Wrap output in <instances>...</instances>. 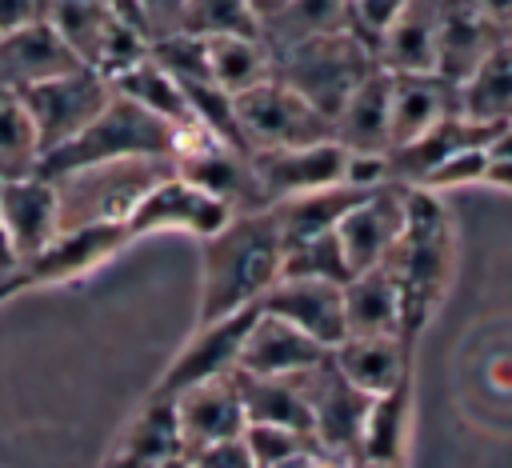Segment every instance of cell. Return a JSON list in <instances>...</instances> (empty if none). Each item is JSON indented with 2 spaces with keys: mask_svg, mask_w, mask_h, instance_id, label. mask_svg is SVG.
Instances as JSON below:
<instances>
[{
  "mask_svg": "<svg viewBox=\"0 0 512 468\" xmlns=\"http://www.w3.org/2000/svg\"><path fill=\"white\" fill-rule=\"evenodd\" d=\"M284 240L272 208L236 212L216 236L204 240L200 272V324L256 308V300L280 280Z\"/></svg>",
  "mask_w": 512,
  "mask_h": 468,
  "instance_id": "6da1fadb",
  "label": "cell"
},
{
  "mask_svg": "<svg viewBox=\"0 0 512 468\" xmlns=\"http://www.w3.org/2000/svg\"><path fill=\"white\" fill-rule=\"evenodd\" d=\"M380 268H388L400 292V336L412 344V336L428 324L452 268L448 216L436 192L404 184V232Z\"/></svg>",
  "mask_w": 512,
  "mask_h": 468,
  "instance_id": "7a4b0ae2",
  "label": "cell"
},
{
  "mask_svg": "<svg viewBox=\"0 0 512 468\" xmlns=\"http://www.w3.org/2000/svg\"><path fill=\"white\" fill-rule=\"evenodd\" d=\"M184 132L112 92V100L72 140H64L60 148H48L40 156L36 176L60 180L68 172H80L92 164H112V160H176Z\"/></svg>",
  "mask_w": 512,
  "mask_h": 468,
  "instance_id": "3957f363",
  "label": "cell"
},
{
  "mask_svg": "<svg viewBox=\"0 0 512 468\" xmlns=\"http://www.w3.org/2000/svg\"><path fill=\"white\" fill-rule=\"evenodd\" d=\"M376 68V52L348 28L312 36L280 56H272V76L304 96L320 116H336L352 88Z\"/></svg>",
  "mask_w": 512,
  "mask_h": 468,
  "instance_id": "277c9868",
  "label": "cell"
},
{
  "mask_svg": "<svg viewBox=\"0 0 512 468\" xmlns=\"http://www.w3.org/2000/svg\"><path fill=\"white\" fill-rule=\"evenodd\" d=\"M168 172H176L172 160H112L52 180L60 200V232L80 224L124 220L132 204Z\"/></svg>",
  "mask_w": 512,
  "mask_h": 468,
  "instance_id": "5b68a950",
  "label": "cell"
},
{
  "mask_svg": "<svg viewBox=\"0 0 512 468\" xmlns=\"http://www.w3.org/2000/svg\"><path fill=\"white\" fill-rule=\"evenodd\" d=\"M236 124L244 136V148H300L332 140V120L320 116L304 96H296L284 80L268 76L256 88L232 96Z\"/></svg>",
  "mask_w": 512,
  "mask_h": 468,
  "instance_id": "8992f818",
  "label": "cell"
},
{
  "mask_svg": "<svg viewBox=\"0 0 512 468\" xmlns=\"http://www.w3.org/2000/svg\"><path fill=\"white\" fill-rule=\"evenodd\" d=\"M24 100V112L36 128V140H40V156L48 148H60L64 140H72L108 100H112V84L92 72V68H68L52 80H40L32 88L20 92Z\"/></svg>",
  "mask_w": 512,
  "mask_h": 468,
  "instance_id": "52a82bcc",
  "label": "cell"
},
{
  "mask_svg": "<svg viewBox=\"0 0 512 468\" xmlns=\"http://www.w3.org/2000/svg\"><path fill=\"white\" fill-rule=\"evenodd\" d=\"M296 384L304 392L308 404V420H312V440L324 456L352 464L356 448H360V432H364V416L372 396H364L360 388H352L332 364L328 356L320 364H312L308 372H296Z\"/></svg>",
  "mask_w": 512,
  "mask_h": 468,
  "instance_id": "ba28073f",
  "label": "cell"
},
{
  "mask_svg": "<svg viewBox=\"0 0 512 468\" xmlns=\"http://www.w3.org/2000/svg\"><path fill=\"white\" fill-rule=\"evenodd\" d=\"M172 168L188 184L216 196L232 216L268 208V200L260 192V180H256V168H252V156L244 148H228V144L208 140L200 128H188L180 136V152H176Z\"/></svg>",
  "mask_w": 512,
  "mask_h": 468,
  "instance_id": "9c48e42d",
  "label": "cell"
},
{
  "mask_svg": "<svg viewBox=\"0 0 512 468\" xmlns=\"http://www.w3.org/2000/svg\"><path fill=\"white\" fill-rule=\"evenodd\" d=\"M228 220H232V212H228L216 196H208L204 188H196V184H188L184 176L168 172V176H160V180L132 204V212L124 216V232H128V240H132V236L180 228V232H192V236L208 240V236H216Z\"/></svg>",
  "mask_w": 512,
  "mask_h": 468,
  "instance_id": "30bf717a",
  "label": "cell"
},
{
  "mask_svg": "<svg viewBox=\"0 0 512 468\" xmlns=\"http://www.w3.org/2000/svg\"><path fill=\"white\" fill-rule=\"evenodd\" d=\"M248 156H252V168H256L268 208L288 196L344 184V172H348V152L336 140L300 144V148H256Z\"/></svg>",
  "mask_w": 512,
  "mask_h": 468,
  "instance_id": "8fae6325",
  "label": "cell"
},
{
  "mask_svg": "<svg viewBox=\"0 0 512 468\" xmlns=\"http://www.w3.org/2000/svg\"><path fill=\"white\" fill-rule=\"evenodd\" d=\"M332 232H336V244L352 272L380 268L404 232V184H380V188L364 192L336 220Z\"/></svg>",
  "mask_w": 512,
  "mask_h": 468,
  "instance_id": "7c38bea8",
  "label": "cell"
},
{
  "mask_svg": "<svg viewBox=\"0 0 512 468\" xmlns=\"http://www.w3.org/2000/svg\"><path fill=\"white\" fill-rule=\"evenodd\" d=\"M252 316H256V308H244V312H232V316H224V320L200 324V332H196V336L188 340V348L168 364V372L160 376V384H156L152 396H164V400H168V396H176V392H184V388H192V384L232 376Z\"/></svg>",
  "mask_w": 512,
  "mask_h": 468,
  "instance_id": "4fadbf2b",
  "label": "cell"
},
{
  "mask_svg": "<svg viewBox=\"0 0 512 468\" xmlns=\"http://www.w3.org/2000/svg\"><path fill=\"white\" fill-rule=\"evenodd\" d=\"M120 244H128L124 220H108V224H80V228H64L40 256H32L28 264H20L8 280H0V296L24 284H44V280H72L80 272H88L92 264H100L104 256H112Z\"/></svg>",
  "mask_w": 512,
  "mask_h": 468,
  "instance_id": "5bb4252c",
  "label": "cell"
},
{
  "mask_svg": "<svg viewBox=\"0 0 512 468\" xmlns=\"http://www.w3.org/2000/svg\"><path fill=\"white\" fill-rule=\"evenodd\" d=\"M168 400H172V416H176V428H180L184 456L196 452V448L220 444V440H236L248 428L232 376L192 384V388H184Z\"/></svg>",
  "mask_w": 512,
  "mask_h": 468,
  "instance_id": "9a60e30c",
  "label": "cell"
},
{
  "mask_svg": "<svg viewBox=\"0 0 512 468\" xmlns=\"http://www.w3.org/2000/svg\"><path fill=\"white\" fill-rule=\"evenodd\" d=\"M332 140L352 156H388L392 148V72L380 64L352 88L332 116Z\"/></svg>",
  "mask_w": 512,
  "mask_h": 468,
  "instance_id": "2e32d148",
  "label": "cell"
},
{
  "mask_svg": "<svg viewBox=\"0 0 512 468\" xmlns=\"http://www.w3.org/2000/svg\"><path fill=\"white\" fill-rule=\"evenodd\" d=\"M256 308L264 316H276L292 324L296 332L312 336L316 344L332 348L344 340V308H340V284L324 280H276Z\"/></svg>",
  "mask_w": 512,
  "mask_h": 468,
  "instance_id": "e0dca14e",
  "label": "cell"
},
{
  "mask_svg": "<svg viewBox=\"0 0 512 468\" xmlns=\"http://www.w3.org/2000/svg\"><path fill=\"white\" fill-rule=\"evenodd\" d=\"M0 220L16 244L20 264L40 256L56 236H60V200L56 184L44 176H20L0 184Z\"/></svg>",
  "mask_w": 512,
  "mask_h": 468,
  "instance_id": "ac0fdd59",
  "label": "cell"
},
{
  "mask_svg": "<svg viewBox=\"0 0 512 468\" xmlns=\"http://www.w3.org/2000/svg\"><path fill=\"white\" fill-rule=\"evenodd\" d=\"M324 356H328L324 344H316L312 336H304L292 324H284L276 316H264L256 308V316L248 324V336L240 344L236 372H248V376H296V372H308L312 364H320Z\"/></svg>",
  "mask_w": 512,
  "mask_h": 468,
  "instance_id": "d6986e66",
  "label": "cell"
},
{
  "mask_svg": "<svg viewBox=\"0 0 512 468\" xmlns=\"http://www.w3.org/2000/svg\"><path fill=\"white\" fill-rule=\"evenodd\" d=\"M328 364L364 396H384L408 384V340L404 336H344L328 348Z\"/></svg>",
  "mask_w": 512,
  "mask_h": 468,
  "instance_id": "ffe728a7",
  "label": "cell"
},
{
  "mask_svg": "<svg viewBox=\"0 0 512 468\" xmlns=\"http://www.w3.org/2000/svg\"><path fill=\"white\" fill-rule=\"evenodd\" d=\"M68 68H80V60L68 52V44L56 36V28L44 16L0 36V84L12 92H24L40 80H52Z\"/></svg>",
  "mask_w": 512,
  "mask_h": 468,
  "instance_id": "44dd1931",
  "label": "cell"
},
{
  "mask_svg": "<svg viewBox=\"0 0 512 468\" xmlns=\"http://www.w3.org/2000/svg\"><path fill=\"white\" fill-rule=\"evenodd\" d=\"M508 32L492 24L472 0H444L440 8V40H436V72L460 84Z\"/></svg>",
  "mask_w": 512,
  "mask_h": 468,
  "instance_id": "7402d4cb",
  "label": "cell"
},
{
  "mask_svg": "<svg viewBox=\"0 0 512 468\" xmlns=\"http://www.w3.org/2000/svg\"><path fill=\"white\" fill-rule=\"evenodd\" d=\"M460 112V84L440 72H392V148Z\"/></svg>",
  "mask_w": 512,
  "mask_h": 468,
  "instance_id": "603a6c76",
  "label": "cell"
},
{
  "mask_svg": "<svg viewBox=\"0 0 512 468\" xmlns=\"http://www.w3.org/2000/svg\"><path fill=\"white\" fill-rule=\"evenodd\" d=\"M444 0H408L376 40V64L384 72H436Z\"/></svg>",
  "mask_w": 512,
  "mask_h": 468,
  "instance_id": "cb8c5ba5",
  "label": "cell"
},
{
  "mask_svg": "<svg viewBox=\"0 0 512 468\" xmlns=\"http://www.w3.org/2000/svg\"><path fill=\"white\" fill-rule=\"evenodd\" d=\"M344 336H400V292L388 268L352 272L340 284Z\"/></svg>",
  "mask_w": 512,
  "mask_h": 468,
  "instance_id": "d4e9b609",
  "label": "cell"
},
{
  "mask_svg": "<svg viewBox=\"0 0 512 468\" xmlns=\"http://www.w3.org/2000/svg\"><path fill=\"white\" fill-rule=\"evenodd\" d=\"M176 460H184V444L172 416V400L152 396L148 408L136 416V424L124 432L108 468H168Z\"/></svg>",
  "mask_w": 512,
  "mask_h": 468,
  "instance_id": "484cf974",
  "label": "cell"
},
{
  "mask_svg": "<svg viewBox=\"0 0 512 468\" xmlns=\"http://www.w3.org/2000/svg\"><path fill=\"white\" fill-rule=\"evenodd\" d=\"M236 392H240V408L248 424H276V428H292V432H308L312 436V420H308V404L304 392L296 384V376H248V372H232Z\"/></svg>",
  "mask_w": 512,
  "mask_h": 468,
  "instance_id": "4316f807",
  "label": "cell"
},
{
  "mask_svg": "<svg viewBox=\"0 0 512 468\" xmlns=\"http://www.w3.org/2000/svg\"><path fill=\"white\" fill-rule=\"evenodd\" d=\"M460 116L480 124L512 120V40L508 36L460 80Z\"/></svg>",
  "mask_w": 512,
  "mask_h": 468,
  "instance_id": "83f0119b",
  "label": "cell"
},
{
  "mask_svg": "<svg viewBox=\"0 0 512 468\" xmlns=\"http://www.w3.org/2000/svg\"><path fill=\"white\" fill-rule=\"evenodd\" d=\"M336 28H348L344 0H288L256 24V36L268 48V56H280V52H288L312 36L336 32Z\"/></svg>",
  "mask_w": 512,
  "mask_h": 468,
  "instance_id": "f1b7e54d",
  "label": "cell"
},
{
  "mask_svg": "<svg viewBox=\"0 0 512 468\" xmlns=\"http://www.w3.org/2000/svg\"><path fill=\"white\" fill-rule=\"evenodd\" d=\"M108 84H112L116 96L140 104L144 112L160 116L164 124H172V128H180V132H184V128H196V124H192V112H188V100H184V88H180L152 56L136 60L132 68H124V72L112 76Z\"/></svg>",
  "mask_w": 512,
  "mask_h": 468,
  "instance_id": "f546056e",
  "label": "cell"
},
{
  "mask_svg": "<svg viewBox=\"0 0 512 468\" xmlns=\"http://www.w3.org/2000/svg\"><path fill=\"white\" fill-rule=\"evenodd\" d=\"M204 60H208V80L228 96H240L272 76V56L260 44V36H208Z\"/></svg>",
  "mask_w": 512,
  "mask_h": 468,
  "instance_id": "4dcf8cb0",
  "label": "cell"
},
{
  "mask_svg": "<svg viewBox=\"0 0 512 468\" xmlns=\"http://www.w3.org/2000/svg\"><path fill=\"white\" fill-rule=\"evenodd\" d=\"M364 192L352 184H332V188H316L304 196H288L280 204H272V220L280 228V240H300V236H316V232H332L336 220L360 200Z\"/></svg>",
  "mask_w": 512,
  "mask_h": 468,
  "instance_id": "1f68e13d",
  "label": "cell"
},
{
  "mask_svg": "<svg viewBox=\"0 0 512 468\" xmlns=\"http://www.w3.org/2000/svg\"><path fill=\"white\" fill-rule=\"evenodd\" d=\"M404 424H408V384L372 396L368 416H364V432H360V448L356 460H372V464H400V448H404Z\"/></svg>",
  "mask_w": 512,
  "mask_h": 468,
  "instance_id": "d6a6232c",
  "label": "cell"
},
{
  "mask_svg": "<svg viewBox=\"0 0 512 468\" xmlns=\"http://www.w3.org/2000/svg\"><path fill=\"white\" fill-rule=\"evenodd\" d=\"M40 164V140L24 112L20 92L0 84V184L32 176Z\"/></svg>",
  "mask_w": 512,
  "mask_h": 468,
  "instance_id": "836d02e7",
  "label": "cell"
},
{
  "mask_svg": "<svg viewBox=\"0 0 512 468\" xmlns=\"http://www.w3.org/2000/svg\"><path fill=\"white\" fill-rule=\"evenodd\" d=\"M352 276L336 232H316V236H300L284 244L280 256V280H324V284H344Z\"/></svg>",
  "mask_w": 512,
  "mask_h": 468,
  "instance_id": "e575fe53",
  "label": "cell"
},
{
  "mask_svg": "<svg viewBox=\"0 0 512 468\" xmlns=\"http://www.w3.org/2000/svg\"><path fill=\"white\" fill-rule=\"evenodd\" d=\"M184 36H256V12L248 8V0H188L184 20H180Z\"/></svg>",
  "mask_w": 512,
  "mask_h": 468,
  "instance_id": "d590c367",
  "label": "cell"
},
{
  "mask_svg": "<svg viewBox=\"0 0 512 468\" xmlns=\"http://www.w3.org/2000/svg\"><path fill=\"white\" fill-rule=\"evenodd\" d=\"M240 440L256 468H288L300 456L320 452L308 432H292V428H276V424H248Z\"/></svg>",
  "mask_w": 512,
  "mask_h": 468,
  "instance_id": "8d00e7d4",
  "label": "cell"
},
{
  "mask_svg": "<svg viewBox=\"0 0 512 468\" xmlns=\"http://www.w3.org/2000/svg\"><path fill=\"white\" fill-rule=\"evenodd\" d=\"M484 172H488V148H480V144H472V148H456L452 156H444L420 184H412V188H428V192H436V188H460V184H480L484 180Z\"/></svg>",
  "mask_w": 512,
  "mask_h": 468,
  "instance_id": "74e56055",
  "label": "cell"
},
{
  "mask_svg": "<svg viewBox=\"0 0 512 468\" xmlns=\"http://www.w3.org/2000/svg\"><path fill=\"white\" fill-rule=\"evenodd\" d=\"M404 4H408V0H344V8H348V32H356V36L376 52L380 32L392 24V16H396Z\"/></svg>",
  "mask_w": 512,
  "mask_h": 468,
  "instance_id": "f35d334b",
  "label": "cell"
},
{
  "mask_svg": "<svg viewBox=\"0 0 512 468\" xmlns=\"http://www.w3.org/2000/svg\"><path fill=\"white\" fill-rule=\"evenodd\" d=\"M184 460H188V468H256L240 436H236V440L208 444V448H196V452H188Z\"/></svg>",
  "mask_w": 512,
  "mask_h": 468,
  "instance_id": "ab89813d",
  "label": "cell"
},
{
  "mask_svg": "<svg viewBox=\"0 0 512 468\" xmlns=\"http://www.w3.org/2000/svg\"><path fill=\"white\" fill-rule=\"evenodd\" d=\"M40 12H44V0H0V36L40 20Z\"/></svg>",
  "mask_w": 512,
  "mask_h": 468,
  "instance_id": "60d3db41",
  "label": "cell"
},
{
  "mask_svg": "<svg viewBox=\"0 0 512 468\" xmlns=\"http://www.w3.org/2000/svg\"><path fill=\"white\" fill-rule=\"evenodd\" d=\"M16 268H20L16 244H12V236H8V228H4V220H0V280H8Z\"/></svg>",
  "mask_w": 512,
  "mask_h": 468,
  "instance_id": "b9f144b4",
  "label": "cell"
},
{
  "mask_svg": "<svg viewBox=\"0 0 512 468\" xmlns=\"http://www.w3.org/2000/svg\"><path fill=\"white\" fill-rule=\"evenodd\" d=\"M484 180L496 184V188H508V192H512V160H488Z\"/></svg>",
  "mask_w": 512,
  "mask_h": 468,
  "instance_id": "7bdbcfd3",
  "label": "cell"
},
{
  "mask_svg": "<svg viewBox=\"0 0 512 468\" xmlns=\"http://www.w3.org/2000/svg\"><path fill=\"white\" fill-rule=\"evenodd\" d=\"M280 4H288V0H248V8L256 12V24H260L264 16H272V12L280 8Z\"/></svg>",
  "mask_w": 512,
  "mask_h": 468,
  "instance_id": "ee69618b",
  "label": "cell"
},
{
  "mask_svg": "<svg viewBox=\"0 0 512 468\" xmlns=\"http://www.w3.org/2000/svg\"><path fill=\"white\" fill-rule=\"evenodd\" d=\"M348 468H396V464H372V460H352Z\"/></svg>",
  "mask_w": 512,
  "mask_h": 468,
  "instance_id": "f6af8a7d",
  "label": "cell"
},
{
  "mask_svg": "<svg viewBox=\"0 0 512 468\" xmlns=\"http://www.w3.org/2000/svg\"><path fill=\"white\" fill-rule=\"evenodd\" d=\"M168 468H188V460H176V464H168Z\"/></svg>",
  "mask_w": 512,
  "mask_h": 468,
  "instance_id": "bcb514c9",
  "label": "cell"
},
{
  "mask_svg": "<svg viewBox=\"0 0 512 468\" xmlns=\"http://www.w3.org/2000/svg\"><path fill=\"white\" fill-rule=\"evenodd\" d=\"M504 32H508V40H512V24H508V28H504Z\"/></svg>",
  "mask_w": 512,
  "mask_h": 468,
  "instance_id": "7dc6e473",
  "label": "cell"
},
{
  "mask_svg": "<svg viewBox=\"0 0 512 468\" xmlns=\"http://www.w3.org/2000/svg\"><path fill=\"white\" fill-rule=\"evenodd\" d=\"M104 4H108V0H104Z\"/></svg>",
  "mask_w": 512,
  "mask_h": 468,
  "instance_id": "c3c4849f",
  "label": "cell"
}]
</instances>
